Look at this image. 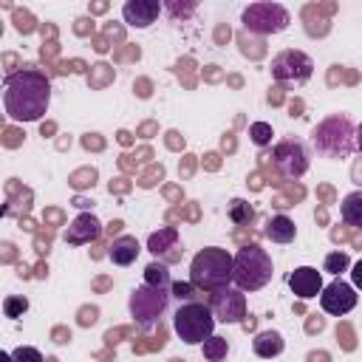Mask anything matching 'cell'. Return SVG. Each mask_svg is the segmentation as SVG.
Segmentation results:
<instances>
[{"instance_id": "1", "label": "cell", "mask_w": 362, "mask_h": 362, "mask_svg": "<svg viewBox=\"0 0 362 362\" xmlns=\"http://www.w3.org/2000/svg\"><path fill=\"white\" fill-rule=\"evenodd\" d=\"M51 105V79L40 68H23L3 79V107L11 122H37Z\"/></svg>"}, {"instance_id": "2", "label": "cell", "mask_w": 362, "mask_h": 362, "mask_svg": "<svg viewBox=\"0 0 362 362\" xmlns=\"http://www.w3.org/2000/svg\"><path fill=\"white\" fill-rule=\"evenodd\" d=\"M311 147L322 158H348L356 150V124L345 113H331L311 130Z\"/></svg>"}, {"instance_id": "3", "label": "cell", "mask_w": 362, "mask_h": 362, "mask_svg": "<svg viewBox=\"0 0 362 362\" xmlns=\"http://www.w3.org/2000/svg\"><path fill=\"white\" fill-rule=\"evenodd\" d=\"M232 277H235V255H229L221 246H204L201 252H195L189 263V283L195 288L218 291L226 288Z\"/></svg>"}, {"instance_id": "4", "label": "cell", "mask_w": 362, "mask_h": 362, "mask_svg": "<svg viewBox=\"0 0 362 362\" xmlns=\"http://www.w3.org/2000/svg\"><path fill=\"white\" fill-rule=\"evenodd\" d=\"M272 274H274L272 255L266 249H260L257 243H246L235 252V277H232V283L240 291H260L263 286H269Z\"/></svg>"}, {"instance_id": "5", "label": "cell", "mask_w": 362, "mask_h": 362, "mask_svg": "<svg viewBox=\"0 0 362 362\" xmlns=\"http://www.w3.org/2000/svg\"><path fill=\"white\" fill-rule=\"evenodd\" d=\"M215 314L206 303H181L173 314V331L178 334V339H184L187 345H204L212 334H215Z\"/></svg>"}, {"instance_id": "6", "label": "cell", "mask_w": 362, "mask_h": 362, "mask_svg": "<svg viewBox=\"0 0 362 362\" xmlns=\"http://www.w3.org/2000/svg\"><path fill=\"white\" fill-rule=\"evenodd\" d=\"M170 297H173L170 288H158V286L141 283V286H136V288L130 291V297H127V311H130L133 322L147 331V328H153V325L161 320V314H164L167 305H170Z\"/></svg>"}, {"instance_id": "7", "label": "cell", "mask_w": 362, "mask_h": 362, "mask_svg": "<svg viewBox=\"0 0 362 362\" xmlns=\"http://www.w3.org/2000/svg\"><path fill=\"white\" fill-rule=\"evenodd\" d=\"M240 23H243L246 31L260 34V37H269V34L286 31L288 23H291V14L280 3H249L243 8V14H240Z\"/></svg>"}, {"instance_id": "8", "label": "cell", "mask_w": 362, "mask_h": 362, "mask_svg": "<svg viewBox=\"0 0 362 362\" xmlns=\"http://www.w3.org/2000/svg\"><path fill=\"white\" fill-rule=\"evenodd\" d=\"M272 164L274 170L280 173V178L286 181H297L308 173V164H311V153L305 147V141L300 139H280L274 147H272Z\"/></svg>"}, {"instance_id": "9", "label": "cell", "mask_w": 362, "mask_h": 362, "mask_svg": "<svg viewBox=\"0 0 362 362\" xmlns=\"http://www.w3.org/2000/svg\"><path fill=\"white\" fill-rule=\"evenodd\" d=\"M272 79L280 85H303L314 74V59L300 48H286L272 57Z\"/></svg>"}, {"instance_id": "10", "label": "cell", "mask_w": 362, "mask_h": 362, "mask_svg": "<svg viewBox=\"0 0 362 362\" xmlns=\"http://www.w3.org/2000/svg\"><path fill=\"white\" fill-rule=\"evenodd\" d=\"M212 314L218 322H226V325H240L246 320V294L238 288V286H226V288H218L212 294V303H209Z\"/></svg>"}, {"instance_id": "11", "label": "cell", "mask_w": 362, "mask_h": 362, "mask_svg": "<svg viewBox=\"0 0 362 362\" xmlns=\"http://www.w3.org/2000/svg\"><path fill=\"white\" fill-rule=\"evenodd\" d=\"M320 305H322V311L325 314H331V317H342V314H348L354 305H356V291H354V286L351 283H345V280H331L325 288H322V294H320Z\"/></svg>"}, {"instance_id": "12", "label": "cell", "mask_w": 362, "mask_h": 362, "mask_svg": "<svg viewBox=\"0 0 362 362\" xmlns=\"http://www.w3.org/2000/svg\"><path fill=\"white\" fill-rule=\"evenodd\" d=\"M99 235H102V221H99L93 212H79V215L68 223V229L62 232V240H65L68 246H88V243H93Z\"/></svg>"}, {"instance_id": "13", "label": "cell", "mask_w": 362, "mask_h": 362, "mask_svg": "<svg viewBox=\"0 0 362 362\" xmlns=\"http://www.w3.org/2000/svg\"><path fill=\"white\" fill-rule=\"evenodd\" d=\"M288 288L291 294H297L300 300H314L322 294V272H317L314 266H297L288 274Z\"/></svg>"}, {"instance_id": "14", "label": "cell", "mask_w": 362, "mask_h": 362, "mask_svg": "<svg viewBox=\"0 0 362 362\" xmlns=\"http://www.w3.org/2000/svg\"><path fill=\"white\" fill-rule=\"evenodd\" d=\"M161 3L158 0H127L122 6V20L130 25V28H150L158 14H161Z\"/></svg>"}, {"instance_id": "15", "label": "cell", "mask_w": 362, "mask_h": 362, "mask_svg": "<svg viewBox=\"0 0 362 362\" xmlns=\"http://www.w3.org/2000/svg\"><path fill=\"white\" fill-rule=\"evenodd\" d=\"M139 252H141V246L133 235H119V238H113V243L107 249V257H110L113 266H130V263H136Z\"/></svg>"}, {"instance_id": "16", "label": "cell", "mask_w": 362, "mask_h": 362, "mask_svg": "<svg viewBox=\"0 0 362 362\" xmlns=\"http://www.w3.org/2000/svg\"><path fill=\"white\" fill-rule=\"evenodd\" d=\"M283 348H286L283 334H280V331H272V328L257 331L255 339H252V351H255L260 359H274V356L283 354Z\"/></svg>"}, {"instance_id": "17", "label": "cell", "mask_w": 362, "mask_h": 362, "mask_svg": "<svg viewBox=\"0 0 362 362\" xmlns=\"http://www.w3.org/2000/svg\"><path fill=\"white\" fill-rule=\"evenodd\" d=\"M263 235L272 240V243H291L297 238V223L288 218V215H272L266 221V229Z\"/></svg>"}, {"instance_id": "18", "label": "cell", "mask_w": 362, "mask_h": 362, "mask_svg": "<svg viewBox=\"0 0 362 362\" xmlns=\"http://www.w3.org/2000/svg\"><path fill=\"white\" fill-rule=\"evenodd\" d=\"M147 249L156 255V257H164L170 249H178V229L175 226H161L158 232H153L147 238Z\"/></svg>"}, {"instance_id": "19", "label": "cell", "mask_w": 362, "mask_h": 362, "mask_svg": "<svg viewBox=\"0 0 362 362\" xmlns=\"http://www.w3.org/2000/svg\"><path fill=\"white\" fill-rule=\"evenodd\" d=\"M339 218H342L348 226L362 229V189H354V192H348V195L342 198V204H339Z\"/></svg>"}, {"instance_id": "20", "label": "cell", "mask_w": 362, "mask_h": 362, "mask_svg": "<svg viewBox=\"0 0 362 362\" xmlns=\"http://www.w3.org/2000/svg\"><path fill=\"white\" fill-rule=\"evenodd\" d=\"M144 283H150V286H158V288H173V277H170V269H167V263H161V260H153V263L144 269Z\"/></svg>"}, {"instance_id": "21", "label": "cell", "mask_w": 362, "mask_h": 362, "mask_svg": "<svg viewBox=\"0 0 362 362\" xmlns=\"http://www.w3.org/2000/svg\"><path fill=\"white\" fill-rule=\"evenodd\" d=\"M201 351H204V359H206V362H223L226 354H229V342H226V337L212 334V337L201 345Z\"/></svg>"}, {"instance_id": "22", "label": "cell", "mask_w": 362, "mask_h": 362, "mask_svg": "<svg viewBox=\"0 0 362 362\" xmlns=\"http://www.w3.org/2000/svg\"><path fill=\"white\" fill-rule=\"evenodd\" d=\"M252 218H255V209H252L249 201H243V198H232V201H229V221H232V223L243 226V223H249Z\"/></svg>"}, {"instance_id": "23", "label": "cell", "mask_w": 362, "mask_h": 362, "mask_svg": "<svg viewBox=\"0 0 362 362\" xmlns=\"http://www.w3.org/2000/svg\"><path fill=\"white\" fill-rule=\"evenodd\" d=\"M348 266H351V257H348L345 252H328V255H325V263H322V272L339 277L342 272H348Z\"/></svg>"}, {"instance_id": "24", "label": "cell", "mask_w": 362, "mask_h": 362, "mask_svg": "<svg viewBox=\"0 0 362 362\" xmlns=\"http://www.w3.org/2000/svg\"><path fill=\"white\" fill-rule=\"evenodd\" d=\"M272 136H274V130H272L269 122H252V124H249V139H252L257 147L272 144Z\"/></svg>"}, {"instance_id": "25", "label": "cell", "mask_w": 362, "mask_h": 362, "mask_svg": "<svg viewBox=\"0 0 362 362\" xmlns=\"http://www.w3.org/2000/svg\"><path fill=\"white\" fill-rule=\"evenodd\" d=\"M3 311H6V317L17 320V317H23L28 311V300L25 297H6L3 300Z\"/></svg>"}, {"instance_id": "26", "label": "cell", "mask_w": 362, "mask_h": 362, "mask_svg": "<svg viewBox=\"0 0 362 362\" xmlns=\"http://www.w3.org/2000/svg\"><path fill=\"white\" fill-rule=\"evenodd\" d=\"M11 359H14V362H45L42 354H40L37 348H31V345H20V348H14V351H11Z\"/></svg>"}, {"instance_id": "27", "label": "cell", "mask_w": 362, "mask_h": 362, "mask_svg": "<svg viewBox=\"0 0 362 362\" xmlns=\"http://www.w3.org/2000/svg\"><path fill=\"white\" fill-rule=\"evenodd\" d=\"M173 297L178 300V305L181 303H192V297H195V286L192 283H173Z\"/></svg>"}, {"instance_id": "28", "label": "cell", "mask_w": 362, "mask_h": 362, "mask_svg": "<svg viewBox=\"0 0 362 362\" xmlns=\"http://www.w3.org/2000/svg\"><path fill=\"white\" fill-rule=\"evenodd\" d=\"M164 8H167L170 14H175V17H178V14L184 17V14H192V11L198 8V6H195V3H184V6H178V3H167Z\"/></svg>"}, {"instance_id": "29", "label": "cell", "mask_w": 362, "mask_h": 362, "mask_svg": "<svg viewBox=\"0 0 362 362\" xmlns=\"http://www.w3.org/2000/svg\"><path fill=\"white\" fill-rule=\"evenodd\" d=\"M351 280H354V288H362V257L351 266Z\"/></svg>"}, {"instance_id": "30", "label": "cell", "mask_w": 362, "mask_h": 362, "mask_svg": "<svg viewBox=\"0 0 362 362\" xmlns=\"http://www.w3.org/2000/svg\"><path fill=\"white\" fill-rule=\"evenodd\" d=\"M356 150H359V153H362V124H359V127H356Z\"/></svg>"}]
</instances>
